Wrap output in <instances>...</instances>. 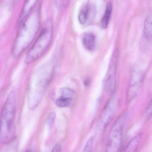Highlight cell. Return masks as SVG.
Masks as SVG:
<instances>
[{"mask_svg": "<svg viewBox=\"0 0 152 152\" xmlns=\"http://www.w3.org/2000/svg\"><path fill=\"white\" fill-rule=\"evenodd\" d=\"M23 20L12 50V54L16 58L19 56L35 39L40 24L39 9H33Z\"/></svg>", "mask_w": 152, "mask_h": 152, "instance_id": "cell-1", "label": "cell"}, {"mask_svg": "<svg viewBox=\"0 0 152 152\" xmlns=\"http://www.w3.org/2000/svg\"><path fill=\"white\" fill-rule=\"evenodd\" d=\"M16 107V94L12 92L7 98L1 111V142L2 144H7L14 140Z\"/></svg>", "mask_w": 152, "mask_h": 152, "instance_id": "cell-2", "label": "cell"}, {"mask_svg": "<svg viewBox=\"0 0 152 152\" xmlns=\"http://www.w3.org/2000/svg\"><path fill=\"white\" fill-rule=\"evenodd\" d=\"M53 27L50 20L47 21L39 35L26 55L25 62L30 64L39 59L47 51L52 42Z\"/></svg>", "mask_w": 152, "mask_h": 152, "instance_id": "cell-3", "label": "cell"}, {"mask_svg": "<svg viewBox=\"0 0 152 152\" xmlns=\"http://www.w3.org/2000/svg\"><path fill=\"white\" fill-rule=\"evenodd\" d=\"M127 118V114H122L112 126L107 143V152H118L121 148L124 128Z\"/></svg>", "mask_w": 152, "mask_h": 152, "instance_id": "cell-4", "label": "cell"}, {"mask_svg": "<svg viewBox=\"0 0 152 152\" xmlns=\"http://www.w3.org/2000/svg\"><path fill=\"white\" fill-rule=\"evenodd\" d=\"M119 55V49L116 48L114 51L111 58L106 77V88L107 91L111 94L114 92L116 87V69Z\"/></svg>", "mask_w": 152, "mask_h": 152, "instance_id": "cell-5", "label": "cell"}, {"mask_svg": "<svg viewBox=\"0 0 152 152\" xmlns=\"http://www.w3.org/2000/svg\"><path fill=\"white\" fill-rule=\"evenodd\" d=\"M144 78V73L140 70H135L132 72L126 95V101L128 103L131 102L137 95Z\"/></svg>", "mask_w": 152, "mask_h": 152, "instance_id": "cell-6", "label": "cell"}, {"mask_svg": "<svg viewBox=\"0 0 152 152\" xmlns=\"http://www.w3.org/2000/svg\"><path fill=\"white\" fill-rule=\"evenodd\" d=\"M119 102L116 97L113 96L106 105L100 117V124L104 128H106L113 119L119 107Z\"/></svg>", "mask_w": 152, "mask_h": 152, "instance_id": "cell-7", "label": "cell"}, {"mask_svg": "<svg viewBox=\"0 0 152 152\" xmlns=\"http://www.w3.org/2000/svg\"><path fill=\"white\" fill-rule=\"evenodd\" d=\"M60 96L56 100V105L58 107H66L71 105L75 97L74 91L68 88L61 89Z\"/></svg>", "mask_w": 152, "mask_h": 152, "instance_id": "cell-8", "label": "cell"}, {"mask_svg": "<svg viewBox=\"0 0 152 152\" xmlns=\"http://www.w3.org/2000/svg\"><path fill=\"white\" fill-rule=\"evenodd\" d=\"M83 47L88 51H93L96 47V37L91 33H86L82 37Z\"/></svg>", "mask_w": 152, "mask_h": 152, "instance_id": "cell-9", "label": "cell"}, {"mask_svg": "<svg viewBox=\"0 0 152 152\" xmlns=\"http://www.w3.org/2000/svg\"><path fill=\"white\" fill-rule=\"evenodd\" d=\"M144 34L148 41L152 39V15H148L145 20L144 25Z\"/></svg>", "mask_w": 152, "mask_h": 152, "instance_id": "cell-10", "label": "cell"}, {"mask_svg": "<svg viewBox=\"0 0 152 152\" xmlns=\"http://www.w3.org/2000/svg\"><path fill=\"white\" fill-rule=\"evenodd\" d=\"M112 10H113V6L111 3L109 2L107 5L104 14L101 20V26L103 29H106L108 26L110 18H111Z\"/></svg>", "mask_w": 152, "mask_h": 152, "instance_id": "cell-11", "label": "cell"}, {"mask_svg": "<svg viewBox=\"0 0 152 152\" xmlns=\"http://www.w3.org/2000/svg\"><path fill=\"white\" fill-rule=\"evenodd\" d=\"M89 8L88 6H84L81 9L78 16V19L80 23L84 25L87 23L89 16Z\"/></svg>", "mask_w": 152, "mask_h": 152, "instance_id": "cell-12", "label": "cell"}, {"mask_svg": "<svg viewBox=\"0 0 152 152\" xmlns=\"http://www.w3.org/2000/svg\"><path fill=\"white\" fill-rule=\"evenodd\" d=\"M141 135L139 134L133 138L127 145L126 151L127 152H133L136 151L141 139Z\"/></svg>", "mask_w": 152, "mask_h": 152, "instance_id": "cell-13", "label": "cell"}, {"mask_svg": "<svg viewBox=\"0 0 152 152\" xmlns=\"http://www.w3.org/2000/svg\"><path fill=\"white\" fill-rule=\"evenodd\" d=\"M71 0H55L57 8L60 10H64L66 8Z\"/></svg>", "mask_w": 152, "mask_h": 152, "instance_id": "cell-14", "label": "cell"}, {"mask_svg": "<svg viewBox=\"0 0 152 152\" xmlns=\"http://www.w3.org/2000/svg\"><path fill=\"white\" fill-rule=\"evenodd\" d=\"M94 138L93 137L90 138L87 142L84 148V152H91L93 149V144H94Z\"/></svg>", "mask_w": 152, "mask_h": 152, "instance_id": "cell-15", "label": "cell"}, {"mask_svg": "<svg viewBox=\"0 0 152 152\" xmlns=\"http://www.w3.org/2000/svg\"><path fill=\"white\" fill-rule=\"evenodd\" d=\"M56 114L55 112L50 113L47 119V125L49 127H51L54 124L56 120Z\"/></svg>", "mask_w": 152, "mask_h": 152, "instance_id": "cell-16", "label": "cell"}, {"mask_svg": "<svg viewBox=\"0 0 152 152\" xmlns=\"http://www.w3.org/2000/svg\"><path fill=\"white\" fill-rule=\"evenodd\" d=\"M145 115L148 117L152 116V98L146 109Z\"/></svg>", "mask_w": 152, "mask_h": 152, "instance_id": "cell-17", "label": "cell"}, {"mask_svg": "<svg viewBox=\"0 0 152 152\" xmlns=\"http://www.w3.org/2000/svg\"><path fill=\"white\" fill-rule=\"evenodd\" d=\"M61 147L60 144L57 143L53 147L52 152H60L61 151Z\"/></svg>", "mask_w": 152, "mask_h": 152, "instance_id": "cell-18", "label": "cell"}]
</instances>
